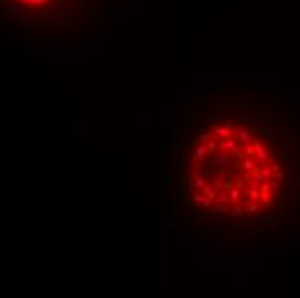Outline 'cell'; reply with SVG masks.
Wrapping results in <instances>:
<instances>
[{"mask_svg": "<svg viewBox=\"0 0 300 298\" xmlns=\"http://www.w3.org/2000/svg\"><path fill=\"white\" fill-rule=\"evenodd\" d=\"M178 160L193 235L262 236L300 212V134L273 105L241 95L197 100Z\"/></svg>", "mask_w": 300, "mask_h": 298, "instance_id": "obj_1", "label": "cell"}, {"mask_svg": "<svg viewBox=\"0 0 300 298\" xmlns=\"http://www.w3.org/2000/svg\"><path fill=\"white\" fill-rule=\"evenodd\" d=\"M71 0H4V4L16 9L19 19H35V28L45 24H62L67 19Z\"/></svg>", "mask_w": 300, "mask_h": 298, "instance_id": "obj_2", "label": "cell"}]
</instances>
